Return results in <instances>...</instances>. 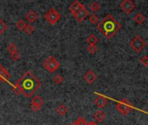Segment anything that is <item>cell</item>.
Listing matches in <instances>:
<instances>
[{"label": "cell", "mask_w": 148, "mask_h": 125, "mask_svg": "<svg viewBox=\"0 0 148 125\" xmlns=\"http://www.w3.org/2000/svg\"><path fill=\"white\" fill-rule=\"evenodd\" d=\"M17 84L21 89V94L26 98L33 96L41 87V81L31 71H26L17 81Z\"/></svg>", "instance_id": "6da1fadb"}, {"label": "cell", "mask_w": 148, "mask_h": 125, "mask_svg": "<svg viewBox=\"0 0 148 125\" xmlns=\"http://www.w3.org/2000/svg\"><path fill=\"white\" fill-rule=\"evenodd\" d=\"M98 30L103 33L106 39H112L121 28V25L111 14L106 15L97 26Z\"/></svg>", "instance_id": "7a4b0ae2"}, {"label": "cell", "mask_w": 148, "mask_h": 125, "mask_svg": "<svg viewBox=\"0 0 148 125\" xmlns=\"http://www.w3.org/2000/svg\"><path fill=\"white\" fill-rule=\"evenodd\" d=\"M43 65H44V68L49 73H51V74L56 72L60 67V63L54 56H48L46 59L44 61Z\"/></svg>", "instance_id": "3957f363"}, {"label": "cell", "mask_w": 148, "mask_h": 125, "mask_svg": "<svg viewBox=\"0 0 148 125\" xmlns=\"http://www.w3.org/2000/svg\"><path fill=\"white\" fill-rule=\"evenodd\" d=\"M116 108L120 114L126 115L134 109V107L127 99H123L116 104Z\"/></svg>", "instance_id": "277c9868"}, {"label": "cell", "mask_w": 148, "mask_h": 125, "mask_svg": "<svg viewBox=\"0 0 148 125\" xmlns=\"http://www.w3.org/2000/svg\"><path fill=\"white\" fill-rule=\"evenodd\" d=\"M45 19L50 25L53 26L60 20L61 14L54 8H51L45 14Z\"/></svg>", "instance_id": "5b68a950"}, {"label": "cell", "mask_w": 148, "mask_h": 125, "mask_svg": "<svg viewBox=\"0 0 148 125\" xmlns=\"http://www.w3.org/2000/svg\"><path fill=\"white\" fill-rule=\"evenodd\" d=\"M146 46L145 41L140 36H135L130 42V46L136 52H140Z\"/></svg>", "instance_id": "8992f818"}, {"label": "cell", "mask_w": 148, "mask_h": 125, "mask_svg": "<svg viewBox=\"0 0 148 125\" xmlns=\"http://www.w3.org/2000/svg\"><path fill=\"white\" fill-rule=\"evenodd\" d=\"M120 8L126 14H130L135 10L136 6L132 0H123V2L120 4Z\"/></svg>", "instance_id": "52a82bcc"}, {"label": "cell", "mask_w": 148, "mask_h": 125, "mask_svg": "<svg viewBox=\"0 0 148 125\" xmlns=\"http://www.w3.org/2000/svg\"><path fill=\"white\" fill-rule=\"evenodd\" d=\"M43 103H44V99L40 95H35L32 99L31 108H32V111L33 112H38V110H40V108L43 106Z\"/></svg>", "instance_id": "ba28073f"}, {"label": "cell", "mask_w": 148, "mask_h": 125, "mask_svg": "<svg viewBox=\"0 0 148 125\" xmlns=\"http://www.w3.org/2000/svg\"><path fill=\"white\" fill-rule=\"evenodd\" d=\"M88 16H89V12H88V10H87L85 6H84L79 12H77L76 14H74V15H73L74 19H75L79 23L83 22Z\"/></svg>", "instance_id": "9c48e42d"}, {"label": "cell", "mask_w": 148, "mask_h": 125, "mask_svg": "<svg viewBox=\"0 0 148 125\" xmlns=\"http://www.w3.org/2000/svg\"><path fill=\"white\" fill-rule=\"evenodd\" d=\"M84 7L83 4L80 3L79 1H78V0H75L73 3L71 4V6H69V11L71 12L72 15L76 14L77 12H79L82 8Z\"/></svg>", "instance_id": "30bf717a"}, {"label": "cell", "mask_w": 148, "mask_h": 125, "mask_svg": "<svg viewBox=\"0 0 148 125\" xmlns=\"http://www.w3.org/2000/svg\"><path fill=\"white\" fill-rule=\"evenodd\" d=\"M98 76L97 75L94 73L93 70H89L86 73V75H84V80L88 83V84H93L96 80H97Z\"/></svg>", "instance_id": "8fae6325"}, {"label": "cell", "mask_w": 148, "mask_h": 125, "mask_svg": "<svg viewBox=\"0 0 148 125\" xmlns=\"http://www.w3.org/2000/svg\"><path fill=\"white\" fill-rule=\"evenodd\" d=\"M11 77H12L11 74L5 68V67L0 65V81L7 82V81H9Z\"/></svg>", "instance_id": "7c38bea8"}, {"label": "cell", "mask_w": 148, "mask_h": 125, "mask_svg": "<svg viewBox=\"0 0 148 125\" xmlns=\"http://www.w3.org/2000/svg\"><path fill=\"white\" fill-rule=\"evenodd\" d=\"M94 104L99 108H103L106 107V105L107 104V99L102 95H99L94 101H93Z\"/></svg>", "instance_id": "4fadbf2b"}, {"label": "cell", "mask_w": 148, "mask_h": 125, "mask_svg": "<svg viewBox=\"0 0 148 125\" xmlns=\"http://www.w3.org/2000/svg\"><path fill=\"white\" fill-rule=\"evenodd\" d=\"M38 14L34 12V11H30L29 12H27V14L25 15V19L27 21H29L30 23H34L38 20Z\"/></svg>", "instance_id": "5bb4252c"}, {"label": "cell", "mask_w": 148, "mask_h": 125, "mask_svg": "<svg viewBox=\"0 0 148 125\" xmlns=\"http://www.w3.org/2000/svg\"><path fill=\"white\" fill-rule=\"evenodd\" d=\"M93 116H94V118H95V120H96L97 122H103V121L105 120V118H106V113H105L104 111H102V110H98V111L95 112V114H94Z\"/></svg>", "instance_id": "9a60e30c"}, {"label": "cell", "mask_w": 148, "mask_h": 125, "mask_svg": "<svg viewBox=\"0 0 148 125\" xmlns=\"http://www.w3.org/2000/svg\"><path fill=\"white\" fill-rule=\"evenodd\" d=\"M133 19H134V21H135V23L137 25H142L145 20V15L143 13L139 12V13H138V14H136L134 16Z\"/></svg>", "instance_id": "2e32d148"}, {"label": "cell", "mask_w": 148, "mask_h": 125, "mask_svg": "<svg viewBox=\"0 0 148 125\" xmlns=\"http://www.w3.org/2000/svg\"><path fill=\"white\" fill-rule=\"evenodd\" d=\"M56 112H57L59 115L64 116V115H65L67 114L68 109H67L66 106H64V105H63V104H60V105L57 108Z\"/></svg>", "instance_id": "e0dca14e"}, {"label": "cell", "mask_w": 148, "mask_h": 125, "mask_svg": "<svg viewBox=\"0 0 148 125\" xmlns=\"http://www.w3.org/2000/svg\"><path fill=\"white\" fill-rule=\"evenodd\" d=\"M86 41H87V43L89 44V45H96L97 43H98V38L94 35V34H91L88 38H87V39H86Z\"/></svg>", "instance_id": "ac0fdd59"}, {"label": "cell", "mask_w": 148, "mask_h": 125, "mask_svg": "<svg viewBox=\"0 0 148 125\" xmlns=\"http://www.w3.org/2000/svg\"><path fill=\"white\" fill-rule=\"evenodd\" d=\"M89 7L93 12H99L100 10V5L98 2H93V3L90 4Z\"/></svg>", "instance_id": "d6986e66"}, {"label": "cell", "mask_w": 148, "mask_h": 125, "mask_svg": "<svg viewBox=\"0 0 148 125\" xmlns=\"http://www.w3.org/2000/svg\"><path fill=\"white\" fill-rule=\"evenodd\" d=\"M27 24H25V22L23 19H19L17 23H16V27L19 30V31H24L25 26Z\"/></svg>", "instance_id": "ffe728a7"}, {"label": "cell", "mask_w": 148, "mask_h": 125, "mask_svg": "<svg viewBox=\"0 0 148 125\" xmlns=\"http://www.w3.org/2000/svg\"><path fill=\"white\" fill-rule=\"evenodd\" d=\"M34 31H35V28H34V26H32V25H26V26H25V30H24V32H25L26 34H28V35H32V34L34 32Z\"/></svg>", "instance_id": "44dd1931"}, {"label": "cell", "mask_w": 148, "mask_h": 125, "mask_svg": "<svg viewBox=\"0 0 148 125\" xmlns=\"http://www.w3.org/2000/svg\"><path fill=\"white\" fill-rule=\"evenodd\" d=\"M71 125H87V122L85 118L83 117H79L75 122H74Z\"/></svg>", "instance_id": "7402d4cb"}, {"label": "cell", "mask_w": 148, "mask_h": 125, "mask_svg": "<svg viewBox=\"0 0 148 125\" xmlns=\"http://www.w3.org/2000/svg\"><path fill=\"white\" fill-rule=\"evenodd\" d=\"M53 81H54V83H56V84H58V85H60V84H62V82L64 81V77H63L61 75H57L54 76Z\"/></svg>", "instance_id": "603a6c76"}, {"label": "cell", "mask_w": 148, "mask_h": 125, "mask_svg": "<svg viewBox=\"0 0 148 125\" xmlns=\"http://www.w3.org/2000/svg\"><path fill=\"white\" fill-rule=\"evenodd\" d=\"M89 21L92 25H96L99 23V18L96 14H92L91 16H89Z\"/></svg>", "instance_id": "cb8c5ba5"}, {"label": "cell", "mask_w": 148, "mask_h": 125, "mask_svg": "<svg viewBox=\"0 0 148 125\" xmlns=\"http://www.w3.org/2000/svg\"><path fill=\"white\" fill-rule=\"evenodd\" d=\"M8 28L7 24L4 21L0 19V33H3L4 32H5Z\"/></svg>", "instance_id": "d4e9b609"}, {"label": "cell", "mask_w": 148, "mask_h": 125, "mask_svg": "<svg viewBox=\"0 0 148 125\" xmlns=\"http://www.w3.org/2000/svg\"><path fill=\"white\" fill-rule=\"evenodd\" d=\"M10 55H11V58H12L14 61H17V60H18V59H20V54H19V52H18V50L10 52Z\"/></svg>", "instance_id": "484cf974"}, {"label": "cell", "mask_w": 148, "mask_h": 125, "mask_svg": "<svg viewBox=\"0 0 148 125\" xmlns=\"http://www.w3.org/2000/svg\"><path fill=\"white\" fill-rule=\"evenodd\" d=\"M87 51L91 53V54H94L97 52L98 51V47L96 46V45H89L87 46Z\"/></svg>", "instance_id": "4316f807"}, {"label": "cell", "mask_w": 148, "mask_h": 125, "mask_svg": "<svg viewBox=\"0 0 148 125\" xmlns=\"http://www.w3.org/2000/svg\"><path fill=\"white\" fill-rule=\"evenodd\" d=\"M140 63L144 67H148V56L147 55H145L140 59Z\"/></svg>", "instance_id": "83f0119b"}, {"label": "cell", "mask_w": 148, "mask_h": 125, "mask_svg": "<svg viewBox=\"0 0 148 125\" xmlns=\"http://www.w3.org/2000/svg\"><path fill=\"white\" fill-rule=\"evenodd\" d=\"M7 50L9 52H14V51H17L18 50V47L16 46L15 43H11L8 46H7Z\"/></svg>", "instance_id": "f1b7e54d"}, {"label": "cell", "mask_w": 148, "mask_h": 125, "mask_svg": "<svg viewBox=\"0 0 148 125\" xmlns=\"http://www.w3.org/2000/svg\"><path fill=\"white\" fill-rule=\"evenodd\" d=\"M12 90H13V92H14L15 95H20L21 94V89H20L19 86L17 83L12 86Z\"/></svg>", "instance_id": "f546056e"}, {"label": "cell", "mask_w": 148, "mask_h": 125, "mask_svg": "<svg viewBox=\"0 0 148 125\" xmlns=\"http://www.w3.org/2000/svg\"><path fill=\"white\" fill-rule=\"evenodd\" d=\"M87 125H99V124H98V123H96V122H92L87 123Z\"/></svg>", "instance_id": "4dcf8cb0"}, {"label": "cell", "mask_w": 148, "mask_h": 125, "mask_svg": "<svg viewBox=\"0 0 148 125\" xmlns=\"http://www.w3.org/2000/svg\"><path fill=\"white\" fill-rule=\"evenodd\" d=\"M147 104H148V101H147Z\"/></svg>", "instance_id": "1f68e13d"}, {"label": "cell", "mask_w": 148, "mask_h": 125, "mask_svg": "<svg viewBox=\"0 0 148 125\" xmlns=\"http://www.w3.org/2000/svg\"><path fill=\"white\" fill-rule=\"evenodd\" d=\"M0 35H1V33H0Z\"/></svg>", "instance_id": "d6a6232c"}]
</instances>
